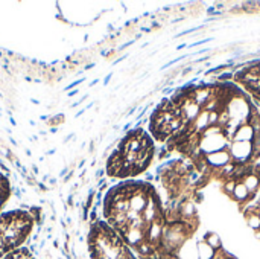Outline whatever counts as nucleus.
<instances>
[{
  "mask_svg": "<svg viewBox=\"0 0 260 259\" xmlns=\"http://www.w3.org/2000/svg\"><path fill=\"white\" fill-rule=\"evenodd\" d=\"M204 160H206L207 166H210V168H222L224 169L225 166L230 165L232 156H230V153L222 150V151H216L209 156H204Z\"/></svg>",
  "mask_w": 260,
  "mask_h": 259,
  "instance_id": "obj_4",
  "label": "nucleus"
},
{
  "mask_svg": "<svg viewBox=\"0 0 260 259\" xmlns=\"http://www.w3.org/2000/svg\"><path fill=\"white\" fill-rule=\"evenodd\" d=\"M152 159V142L149 137L137 130L129 133L113 153L107 162V172L110 177L125 179L137 176L148 168Z\"/></svg>",
  "mask_w": 260,
  "mask_h": 259,
  "instance_id": "obj_1",
  "label": "nucleus"
},
{
  "mask_svg": "<svg viewBox=\"0 0 260 259\" xmlns=\"http://www.w3.org/2000/svg\"><path fill=\"white\" fill-rule=\"evenodd\" d=\"M34 226V217L24 211H12L0 215V258L20 247Z\"/></svg>",
  "mask_w": 260,
  "mask_h": 259,
  "instance_id": "obj_2",
  "label": "nucleus"
},
{
  "mask_svg": "<svg viewBox=\"0 0 260 259\" xmlns=\"http://www.w3.org/2000/svg\"><path fill=\"white\" fill-rule=\"evenodd\" d=\"M233 137L236 142H253L256 139V131L251 124H244L235 131Z\"/></svg>",
  "mask_w": 260,
  "mask_h": 259,
  "instance_id": "obj_5",
  "label": "nucleus"
},
{
  "mask_svg": "<svg viewBox=\"0 0 260 259\" xmlns=\"http://www.w3.org/2000/svg\"><path fill=\"white\" fill-rule=\"evenodd\" d=\"M197 252H198V259H215L218 255V252L212 249L204 240L197 243Z\"/></svg>",
  "mask_w": 260,
  "mask_h": 259,
  "instance_id": "obj_6",
  "label": "nucleus"
},
{
  "mask_svg": "<svg viewBox=\"0 0 260 259\" xmlns=\"http://www.w3.org/2000/svg\"><path fill=\"white\" fill-rule=\"evenodd\" d=\"M8 197H9V183L3 176H0V209L8 200Z\"/></svg>",
  "mask_w": 260,
  "mask_h": 259,
  "instance_id": "obj_8",
  "label": "nucleus"
},
{
  "mask_svg": "<svg viewBox=\"0 0 260 259\" xmlns=\"http://www.w3.org/2000/svg\"><path fill=\"white\" fill-rule=\"evenodd\" d=\"M204 241L212 247V249H215L216 252H221L222 250V241H221V238L216 235V234H213V232H209L207 235H206V238H204Z\"/></svg>",
  "mask_w": 260,
  "mask_h": 259,
  "instance_id": "obj_7",
  "label": "nucleus"
},
{
  "mask_svg": "<svg viewBox=\"0 0 260 259\" xmlns=\"http://www.w3.org/2000/svg\"><path fill=\"white\" fill-rule=\"evenodd\" d=\"M3 259H34L32 255L29 253V250L26 249H17L14 252H11L9 255H6Z\"/></svg>",
  "mask_w": 260,
  "mask_h": 259,
  "instance_id": "obj_9",
  "label": "nucleus"
},
{
  "mask_svg": "<svg viewBox=\"0 0 260 259\" xmlns=\"http://www.w3.org/2000/svg\"><path fill=\"white\" fill-rule=\"evenodd\" d=\"M257 151V147L253 142H236L233 140L232 147H230V156L233 160L239 162V163H245L248 162Z\"/></svg>",
  "mask_w": 260,
  "mask_h": 259,
  "instance_id": "obj_3",
  "label": "nucleus"
}]
</instances>
